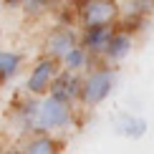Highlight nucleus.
Instances as JSON below:
<instances>
[{
  "mask_svg": "<svg viewBox=\"0 0 154 154\" xmlns=\"http://www.w3.org/2000/svg\"><path fill=\"white\" fill-rule=\"evenodd\" d=\"M81 124L79 119V109L71 104L46 96L38 101L35 109V119H33V134H48V137H66L71 134L76 126Z\"/></svg>",
  "mask_w": 154,
  "mask_h": 154,
  "instance_id": "obj_1",
  "label": "nucleus"
},
{
  "mask_svg": "<svg viewBox=\"0 0 154 154\" xmlns=\"http://www.w3.org/2000/svg\"><path fill=\"white\" fill-rule=\"evenodd\" d=\"M81 88H83V76H73V73L61 71V76L56 79V83H53V88H51L48 96L63 101V104L79 106L81 104Z\"/></svg>",
  "mask_w": 154,
  "mask_h": 154,
  "instance_id": "obj_7",
  "label": "nucleus"
},
{
  "mask_svg": "<svg viewBox=\"0 0 154 154\" xmlns=\"http://www.w3.org/2000/svg\"><path fill=\"white\" fill-rule=\"evenodd\" d=\"M25 66H28V58H25L23 51H13V48H3L0 51V83L3 86H10L13 79H18Z\"/></svg>",
  "mask_w": 154,
  "mask_h": 154,
  "instance_id": "obj_10",
  "label": "nucleus"
},
{
  "mask_svg": "<svg viewBox=\"0 0 154 154\" xmlns=\"http://www.w3.org/2000/svg\"><path fill=\"white\" fill-rule=\"evenodd\" d=\"M76 25L81 30L91 28H114L121 23V5L114 0H81L73 3Z\"/></svg>",
  "mask_w": 154,
  "mask_h": 154,
  "instance_id": "obj_3",
  "label": "nucleus"
},
{
  "mask_svg": "<svg viewBox=\"0 0 154 154\" xmlns=\"http://www.w3.org/2000/svg\"><path fill=\"white\" fill-rule=\"evenodd\" d=\"M116 28H91V30H81V46L88 51L99 63H104L106 53H109V46H111L114 35H116Z\"/></svg>",
  "mask_w": 154,
  "mask_h": 154,
  "instance_id": "obj_6",
  "label": "nucleus"
},
{
  "mask_svg": "<svg viewBox=\"0 0 154 154\" xmlns=\"http://www.w3.org/2000/svg\"><path fill=\"white\" fill-rule=\"evenodd\" d=\"M61 63L48 58V56H41L35 58L33 63L28 66V73H25V81H23V94L33 96V99H46L53 88L56 79L61 76Z\"/></svg>",
  "mask_w": 154,
  "mask_h": 154,
  "instance_id": "obj_5",
  "label": "nucleus"
},
{
  "mask_svg": "<svg viewBox=\"0 0 154 154\" xmlns=\"http://www.w3.org/2000/svg\"><path fill=\"white\" fill-rule=\"evenodd\" d=\"M3 154H23V152H20V144H15V146H8V149H5Z\"/></svg>",
  "mask_w": 154,
  "mask_h": 154,
  "instance_id": "obj_14",
  "label": "nucleus"
},
{
  "mask_svg": "<svg viewBox=\"0 0 154 154\" xmlns=\"http://www.w3.org/2000/svg\"><path fill=\"white\" fill-rule=\"evenodd\" d=\"M81 46V28L76 23H53L43 35L41 56H48L53 61H63L73 48Z\"/></svg>",
  "mask_w": 154,
  "mask_h": 154,
  "instance_id": "obj_4",
  "label": "nucleus"
},
{
  "mask_svg": "<svg viewBox=\"0 0 154 154\" xmlns=\"http://www.w3.org/2000/svg\"><path fill=\"white\" fill-rule=\"evenodd\" d=\"M18 8H20V15L28 18V20H41V18L51 15V8H56V3H46V0H23V3H18Z\"/></svg>",
  "mask_w": 154,
  "mask_h": 154,
  "instance_id": "obj_13",
  "label": "nucleus"
},
{
  "mask_svg": "<svg viewBox=\"0 0 154 154\" xmlns=\"http://www.w3.org/2000/svg\"><path fill=\"white\" fill-rule=\"evenodd\" d=\"M134 41H137V33H131V30H126V28H121V25H119V28H116V35H114V41H111V46H109V53H106L104 63H106V66L119 68L121 63L131 56Z\"/></svg>",
  "mask_w": 154,
  "mask_h": 154,
  "instance_id": "obj_9",
  "label": "nucleus"
},
{
  "mask_svg": "<svg viewBox=\"0 0 154 154\" xmlns=\"http://www.w3.org/2000/svg\"><path fill=\"white\" fill-rule=\"evenodd\" d=\"M20 152L23 154H63V139L58 137H48V134H33V137L23 139Z\"/></svg>",
  "mask_w": 154,
  "mask_h": 154,
  "instance_id": "obj_11",
  "label": "nucleus"
},
{
  "mask_svg": "<svg viewBox=\"0 0 154 154\" xmlns=\"http://www.w3.org/2000/svg\"><path fill=\"white\" fill-rule=\"evenodd\" d=\"M114 131H116L119 137H124V139L139 142V139L146 137L149 124H146L144 116H139V114H134V111H121V114L114 116Z\"/></svg>",
  "mask_w": 154,
  "mask_h": 154,
  "instance_id": "obj_8",
  "label": "nucleus"
},
{
  "mask_svg": "<svg viewBox=\"0 0 154 154\" xmlns=\"http://www.w3.org/2000/svg\"><path fill=\"white\" fill-rule=\"evenodd\" d=\"M94 66H99V61H96V58H94V56L88 53L83 46L73 48L71 53H68L66 58L61 61V68H63L66 73H73V76H86Z\"/></svg>",
  "mask_w": 154,
  "mask_h": 154,
  "instance_id": "obj_12",
  "label": "nucleus"
},
{
  "mask_svg": "<svg viewBox=\"0 0 154 154\" xmlns=\"http://www.w3.org/2000/svg\"><path fill=\"white\" fill-rule=\"evenodd\" d=\"M119 86V68L99 63L83 76V88H81V109L83 111H94L104 101L111 99V94Z\"/></svg>",
  "mask_w": 154,
  "mask_h": 154,
  "instance_id": "obj_2",
  "label": "nucleus"
}]
</instances>
